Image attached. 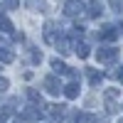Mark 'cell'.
Returning <instances> with one entry per match:
<instances>
[{
    "label": "cell",
    "instance_id": "obj_1",
    "mask_svg": "<svg viewBox=\"0 0 123 123\" xmlns=\"http://www.w3.org/2000/svg\"><path fill=\"white\" fill-rule=\"evenodd\" d=\"M96 59L101 64H111V62L118 59V49L116 47H101V49H96Z\"/></svg>",
    "mask_w": 123,
    "mask_h": 123
},
{
    "label": "cell",
    "instance_id": "obj_2",
    "mask_svg": "<svg viewBox=\"0 0 123 123\" xmlns=\"http://www.w3.org/2000/svg\"><path fill=\"white\" fill-rule=\"evenodd\" d=\"M84 10H86V5L81 3V0H67V3H64V12L69 17H79Z\"/></svg>",
    "mask_w": 123,
    "mask_h": 123
},
{
    "label": "cell",
    "instance_id": "obj_3",
    "mask_svg": "<svg viewBox=\"0 0 123 123\" xmlns=\"http://www.w3.org/2000/svg\"><path fill=\"white\" fill-rule=\"evenodd\" d=\"M42 116H44V111L42 108H39V104H35V106H27L25 111H22V118L25 121H42Z\"/></svg>",
    "mask_w": 123,
    "mask_h": 123
},
{
    "label": "cell",
    "instance_id": "obj_4",
    "mask_svg": "<svg viewBox=\"0 0 123 123\" xmlns=\"http://www.w3.org/2000/svg\"><path fill=\"white\" fill-rule=\"evenodd\" d=\"M116 98H118V89H106L104 91V101H106V111L108 113L116 111Z\"/></svg>",
    "mask_w": 123,
    "mask_h": 123
},
{
    "label": "cell",
    "instance_id": "obj_5",
    "mask_svg": "<svg viewBox=\"0 0 123 123\" xmlns=\"http://www.w3.org/2000/svg\"><path fill=\"white\" fill-rule=\"evenodd\" d=\"M44 89H47L52 96H59L62 91H64V86L59 84V79H57V76H47V79H44Z\"/></svg>",
    "mask_w": 123,
    "mask_h": 123
},
{
    "label": "cell",
    "instance_id": "obj_6",
    "mask_svg": "<svg viewBox=\"0 0 123 123\" xmlns=\"http://www.w3.org/2000/svg\"><path fill=\"white\" fill-rule=\"evenodd\" d=\"M98 39H104V42H113V39H118V27L106 25V27L98 32Z\"/></svg>",
    "mask_w": 123,
    "mask_h": 123
},
{
    "label": "cell",
    "instance_id": "obj_7",
    "mask_svg": "<svg viewBox=\"0 0 123 123\" xmlns=\"http://www.w3.org/2000/svg\"><path fill=\"white\" fill-rule=\"evenodd\" d=\"M54 30H57V25L52 22V20H49V22H44V42H49V44H57Z\"/></svg>",
    "mask_w": 123,
    "mask_h": 123
},
{
    "label": "cell",
    "instance_id": "obj_8",
    "mask_svg": "<svg viewBox=\"0 0 123 123\" xmlns=\"http://www.w3.org/2000/svg\"><path fill=\"white\" fill-rule=\"evenodd\" d=\"M64 108H67V106H54V104H52V106H47V113L52 116L54 121H62V118H64Z\"/></svg>",
    "mask_w": 123,
    "mask_h": 123
},
{
    "label": "cell",
    "instance_id": "obj_9",
    "mask_svg": "<svg viewBox=\"0 0 123 123\" xmlns=\"http://www.w3.org/2000/svg\"><path fill=\"white\" fill-rule=\"evenodd\" d=\"M79 91H81L79 84H76V81H71V84L64 86V96H67V98H79Z\"/></svg>",
    "mask_w": 123,
    "mask_h": 123
},
{
    "label": "cell",
    "instance_id": "obj_10",
    "mask_svg": "<svg viewBox=\"0 0 123 123\" xmlns=\"http://www.w3.org/2000/svg\"><path fill=\"white\" fill-rule=\"evenodd\" d=\"M101 81H104V74L96 71V69H89V84H91V86H98Z\"/></svg>",
    "mask_w": 123,
    "mask_h": 123
},
{
    "label": "cell",
    "instance_id": "obj_11",
    "mask_svg": "<svg viewBox=\"0 0 123 123\" xmlns=\"http://www.w3.org/2000/svg\"><path fill=\"white\" fill-rule=\"evenodd\" d=\"M101 12H104V5H101L98 0H91V3H89V15L91 17H98Z\"/></svg>",
    "mask_w": 123,
    "mask_h": 123
},
{
    "label": "cell",
    "instance_id": "obj_12",
    "mask_svg": "<svg viewBox=\"0 0 123 123\" xmlns=\"http://www.w3.org/2000/svg\"><path fill=\"white\" fill-rule=\"evenodd\" d=\"M52 69H54V74H69L71 71L64 62H59V59H52Z\"/></svg>",
    "mask_w": 123,
    "mask_h": 123
},
{
    "label": "cell",
    "instance_id": "obj_13",
    "mask_svg": "<svg viewBox=\"0 0 123 123\" xmlns=\"http://www.w3.org/2000/svg\"><path fill=\"white\" fill-rule=\"evenodd\" d=\"M12 59H15V54L10 52L7 47H0V62H3V64H10Z\"/></svg>",
    "mask_w": 123,
    "mask_h": 123
},
{
    "label": "cell",
    "instance_id": "obj_14",
    "mask_svg": "<svg viewBox=\"0 0 123 123\" xmlns=\"http://www.w3.org/2000/svg\"><path fill=\"white\" fill-rule=\"evenodd\" d=\"M0 32H7V35H12V22H10L7 17L0 15Z\"/></svg>",
    "mask_w": 123,
    "mask_h": 123
},
{
    "label": "cell",
    "instance_id": "obj_15",
    "mask_svg": "<svg viewBox=\"0 0 123 123\" xmlns=\"http://www.w3.org/2000/svg\"><path fill=\"white\" fill-rule=\"evenodd\" d=\"M57 52H62V54H67V52H71V49H69V39H67V37H62V39H57Z\"/></svg>",
    "mask_w": 123,
    "mask_h": 123
},
{
    "label": "cell",
    "instance_id": "obj_16",
    "mask_svg": "<svg viewBox=\"0 0 123 123\" xmlns=\"http://www.w3.org/2000/svg\"><path fill=\"white\" fill-rule=\"evenodd\" d=\"M27 98L32 101V104H42V94H39L37 89H27Z\"/></svg>",
    "mask_w": 123,
    "mask_h": 123
},
{
    "label": "cell",
    "instance_id": "obj_17",
    "mask_svg": "<svg viewBox=\"0 0 123 123\" xmlns=\"http://www.w3.org/2000/svg\"><path fill=\"white\" fill-rule=\"evenodd\" d=\"M74 49H76V54H79V57H81V59H86V57H89V54H91V52H89V47H86V44H76V47H74Z\"/></svg>",
    "mask_w": 123,
    "mask_h": 123
},
{
    "label": "cell",
    "instance_id": "obj_18",
    "mask_svg": "<svg viewBox=\"0 0 123 123\" xmlns=\"http://www.w3.org/2000/svg\"><path fill=\"white\" fill-rule=\"evenodd\" d=\"M86 121H91V116H86V113H74L71 116V123H86Z\"/></svg>",
    "mask_w": 123,
    "mask_h": 123
},
{
    "label": "cell",
    "instance_id": "obj_19",
    "mask_svg": "<svg viewBox=\"0 0 123 123\" xmlns=\"http://www.w3.org/2000/svg\"><path fill=\"white\" fill-rule=\"evenodd\" d=\"M30 59H32V64H39V62H42V52L32 49V52H30Z\"/></svg>",
    "mask_w": 123,
    "mask_h": 123
},
{
    "label": "cell",
    "instance_id": "obj_20",
    "mask_svg": "<svg viewBox=\"0 0 123 123\" xmlns=\"http://www.w3.org/2000/svg\"><path fill=\"white\" fill-rule=\"evenodd\" d=\"M111 7H113L116 12H123V0H111Z\"/></svg>",
    "mask_w": 123,
    "mask_h": 123
},
{
    "label": "cell",
    "instance_id": "obj_21",
    "mask_svg": "<svg viewBox=\"0 0 123 123\" xmlns=\"http://www.w3.org/2000/svg\"><path fill=\"white\" fill-rule=\"evenodd\" d=\"M27 7H30V10H37V7H42V0H27Z\"/></svg>",
    "mask_w": 123,
    "mask_h": 123
},
{
    "label": "cell",
    "instance_id": "obj_22",
    "mask_svg": "<svg viewBox=\"0 0 123 123\" xmlns=\"http://www.w3.org/2000/svg\"><path fill=\"white\" fill-rule=\"evenodd\" d=\"M7 86H10V81H7L5 76H0V94H3V91H7Z\"/></svg>",
    "mask_w": 123,
    "mask_h": 123
},
{
    "label": "cell",
    "instance_id": "obj_23",
    "mask_svg": "<svg viewBox=\"0 0 123 123\" xmlns=\"http://www.w3.org/2000/svg\"><path fill=\"white\" fill-rule=\"evenodd\" d=\"M7 118H10V111H7V108H0V123L7 121Z\"/></svg>",
    "mask_w": 123,
    "mask_h": 123
},
{
    "label": "cell",
    "instance_id": "obj_24",
    "mask_svg": "<svg viewBox=\"0 0 123 123\" xmlns=\"http://www.w3.org/2000/svg\"><path fill=\"white\" fill-rule=\"evenodd\" d=\"M116 79H118V81H121V84H123V67H121V69L116 71Z\"/></svg>",
    "mask_w": 123,
    "mask_h": 123
},
{
    "label": "cell",
    "instance_id": "obj_25",
    "mask_svg": "<svg viewBox=\"0 0 123 123\" xmlns=\"http://www.w3.org/2000/svg\"><path fill=\"white\" fill-rule=\"evenodd\" d=\"M17 3H20V0H7V5H10V7H17Z\"/></svg>",
    "mask_w": 123,
    "mask_h": 123
},
{
    "label": "cell",
    "instance_id": "obj_26",
    "mask_svg": "<svg viewBox=\"0 0 123 123\" xmlns=\"http://www.w3.org/2000/svg\"><path fill=\"white\" fill-rule=\"evenodd\" d=\"M118 30H121V35H123V22H121V25H118Z\"/></svg>",
    "mask_w": 123,
    "mask_h": 123
},
{
    "label": "cell",
    "instance_id": "obj_27",
    "mask_svg": "<svg viewBox=\"0 0 123 123\" xmlns=\"http://www.w3.org/2000/svg\"><path fill=\"white\" fill-rule=\"evenodd\" d=\"M118 123H123V118H121V121H118Z\"/></svg>",
    "mask_w": 123,
    "mask_h": 123
}]
</instances>
